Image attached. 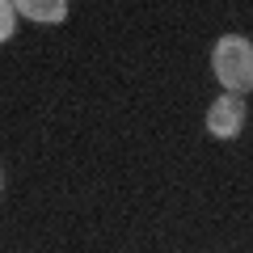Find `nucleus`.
Masks as SVG:
<instances>
[{
  "label": "nucleus",
  "instance_id": "5",
  "mask_svg": "<svg viewBox=\"0 0 253 253\" xmlns=\"http://www.w3.org/2000/svg\"><path fill=\"white\" fill-rule=\"evenodd\" d=\"M0 186H4V177H0Z\"/></svg>",
  "mask_w": 253,
  "mask_h": 253
},
{
  "label": "nucleus",
  "instance_id": "1",
  "mask_svg": "<svg viewBox=\"0 0 253 253\" xmlns=\"http://www.w3.org/2000/svg\"><path fill=\"white\" fill-rule=\"evenodd\" d=\"M211 68H215L224 93L241 97V93L253 89V42L241 34H224L215 42V55H211Z\"/></svg>",
  "mask_w": 253,
  "mask_h": 253
},
{
  "label": "nucleus",
  "instance_id": "4",
  "mask_svg": "<svg viewBox=\"0 0 253 253\" xmlns=\"http://www.w3.org/2000/svg\"><path fill=\"white\" fill-rule=\"evenodd\" d=\"M13 26H17V4L0 0V42H4V38H13Z\"/></svg>",
  "mask_w": 253,
  "mask_h": 253
},
{
  "label": "nucleus",
  "instance_id": "3",
  "mask_svg": "<svg viewBox=\"0 0 253 253\" xmlns=\"http://www.w3.org/2000/svg\"><path fill=\"white\" fill-rule=\"evenodd\" d=\"M17 13H26L30 21H63L68 17V4L63 0H21Z\"/></svg>",
  "mask_w": 253,
  "mask_h": 253
},
{
  "label": "nucleus",
  "instance_id": "2",
  "mask_svg": "<svg viewBox=\"0 0 253 253\" xmlns=\"http://www.w3.org/2000/svg\"><path fill=\"white\" fill-rule=\"evenodd\" d=\"M245 126V97H232V93H224V97L211 101L207 110V131L215 139H236Z\"/></svg>",
  "mask_w": 253,
  "mask_h": 253
}]
</instances>
